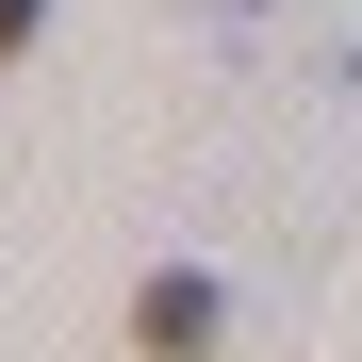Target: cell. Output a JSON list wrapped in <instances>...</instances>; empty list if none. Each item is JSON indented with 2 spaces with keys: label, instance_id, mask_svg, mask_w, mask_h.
Returning a JSON list of instances; mask_svg holds the SVG:
<instances>
[{
  "label": "cell",
  "instance_id": "cell-1",
  "mask_svg": "<svg viewBox=\"0 0 362 362\" xmlns=\"http://www.w3.org/2000/svg\"><path fill=\"white\" fill-rule=\"evenodd\" d=\"M132 329H148V362H214V329H230V296H214L198 264H165V280L132 296Z\"/></svg>",
  "mask_w": 362,
  "mask_h": 362
},
{
  "label": "cell",
  "instance_id": "cell-2",
  "mask_svg": "<svg viewBox=\"0 0 362 362\" xmlns=\"http://www.w3.org/2000/svg\"><path fill=\"white\" fill-rule=\"evenodd\" d=\"M33 17H49V0H0V66H17V49H33Z\"/></svg>",
  "mask_w": 362,
  "mask_h": 362
}]
</instances>
